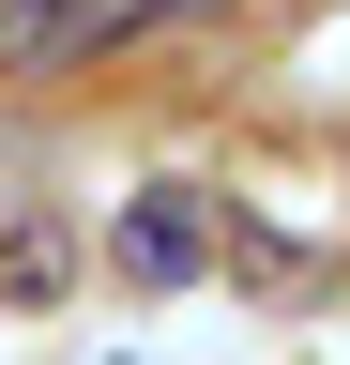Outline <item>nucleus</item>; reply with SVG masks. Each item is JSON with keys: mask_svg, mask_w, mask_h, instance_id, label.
<instances>
[{"mask_svg": "<svg viewBox=\"0 0 350 365\" xmlns=\"http://www.w3.org/2000/svg\"><path fill=\"white\" fill-rule=\"evenodd\" d=\"M138 31H153V0H16V16H0V61L61 76V61H107V46H138Z\"/></svg>", "mask_w": 350, "mask_h": 365, "instance_id": "obj_1", "label": "nucleus"}, {"mask_svg": "<svg viewBox=\"0 0 350 365\" xmlns=\"http://www.w3.org/2000/svg\"><path fill=\"white\" fill-rule=\"evenodd\" d=\"M198 259H213V182H138L122 198V274L138 289H183Z\"/></svg>", "mask_w": 350, "mask_h": 365, "instance_id": "obj_2", "label": "nucleus"}, {"mask_svg": "<svg viewBox=\"0 0 350 365\" xmlns=\"http://www.w3.org/2000/svg\"><path fill=\"white\" fill-rule=\"evenodd\" d=\"M61 274H76V244H61L46 213H31V228H0V304H61Z\"/></svg>", "mask_w": 350, "mask_h": 365, "instance_id": "obj_3", "label": "nucleus"}, {"mask_svg": "<svg viewBox=\"0 0 350 365\" xmlns=\"http://www.w3.org/2000/svg\"><path fill=\"white\" fill-rule=\"evenodd\" d=\"M153 16H229V0H153Z\"/></svg>", "mask_w": 350, "mask_h": 365, "instance_id": "obj_4", "label": "nucleus"}]
</instances>
